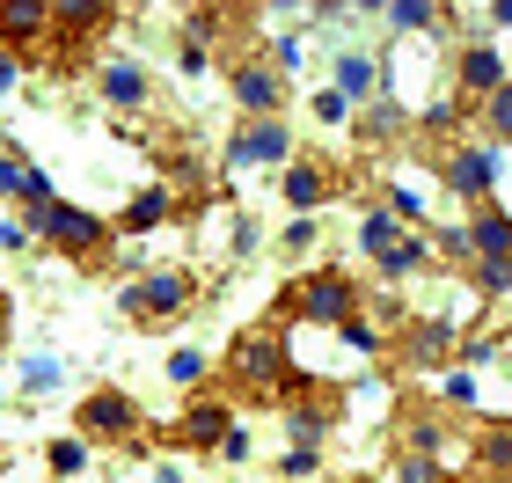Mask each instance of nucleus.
I'll return each instance as SVG.
<instances>
[{"instance_id":"nucleus-1","label":"nucleus","mask_w":512,"mask_h":483,"mask_svg":"<svg viewBox=\"0 0 512 483\" xmlns=\"http://www.w3.org/2000/svg\"><path fill=\"white\" fill-rule=\"evenodd\" d=\"M227 381H235L249 403H293L300 388H308L278 322H256V330H242L235 344H227Z\"/></svg>"},{"instance_id":"nucleus-2","label":"nucleus","mask_w":512,"mask_h":483,"mask_svg":"<svg viewBox=\"0 0 512 483\" xmlns=\"http://www.w3.org/2000/svg\"><path fill=\"white\" fill-rule=\"evenodd\" d=\"M286 322H322V330H344V322H359V286L344 279V271H300V279L278 293V330Z\"/></svg>"},{"instance_id":"nucleus-3","label":"nucleus","mask_w":512,"mask_h":483,"mask_svg":"<svg viewBox=\"0 0 512 483\" xmlns=\"http://www.w3.org/2000/svg\"><path fill=\"white\" fill-rule=\"evenodd\" d=\"M30 235L44 242V249H59V257H74V264H103V249H110V220H96V213H81V205H52L44 220H30Z\"/></svg>"},{"instance_id":"nucleus-4","label":"nucleus","mask_w":512,"mask_h":483,"mask_svg":"<svg viewBox=\"0 0 512 483\" xmlns=\"http://www.w3.org/2000/svg\"><path fill=\"white\" fill-rule=\"evenodd\" d=\"M498 147H483V140H454L447 154H439V183H447V198H469V205H491L498 191Z\"/></svg>"},{"instance_id":"nucleus-5","label":"nucleus","mask_w":512,"mask_h":483,"mask_svg":"<svg viewBox=\"0 0 512 483\" xmlns=\"http://www.w3.org/2000/svg\"><path fill=\"white\" fill-rule=\"evenodd\" d=\"M81 447H139V403L125 388H96L81 403Z\"/></svg>"},{"instance_id":"nucleus-6","label":"nucleus","mask_w":512,"mask_h":483,"mask_svg":"<svg viewBox=\"0 0 512 483\" xmlns=\"http://www.w3.org/2000/svg\"><path fill=\"white\" fill-rule=\"evenodd\" d=\"M125 322H176L183 308H191V271H147V279H132L118 293Z\"/></svg>"},{"instance_id":"nucleus-7","label":"nucleus","mask_w":512,"mask_h":483,"mask_svg":"<svg viewBox=\"0 0 512 483\" xmlns=\"http://www.w3.org/2000/svg\"><path fill=\"white\" fill-rule=\"evenodd\" d=\"M227 161H235V169H278V161H293L286 118H249L235 140H227Z\"/></svg>"},{"instance_id":"nucleus-8","label":"nucleus","mask_w":512,"mask_h":483,"mask_svg":"<svg viewBox=\"0 0 512 483\" xmlns=\"http://www.w3.org/2000/svg\"><path fill=\"white\" fill-rule=\"evenodd\" d=\"M235 103L249 110V118H278V103H286V81H278L264 59H249V66H235Z\"/></svg>"},{"instance_id":"nucleus-9","label":"nucleus","mask_w":512,"mask_h":483,"mask_svg":"<svg viewBox=\"0 0 512 483\" xmlns=\"http://www.w3.org/2000/svg\"><path fill=\"white\" fill-rule=\"evenodd\" d=\"M469 249H476V264H505V271H512V220L498 213V205H476ZM476 264H469V271H476Z\"/></svg>"},{"instance_id":"nucleus-10","label":"nucleus","mask_w":512,"mask_h":483,"mask_svg":"<svg viewBox=\"0 0 512 483\" xmlns=\"http://www.w3.org/2000/svg\"><path fill=\"white\" fill-rule=\"evenodd\" d=\"M454 81H461V96H469V103H483V96H491V88H505L512 74H505V59L491 52V44H469V52L454 59Z\"/></svg>"},{"instance_id":"nucleus-11","label":"nucleus","mask_w":512,"mask_h":483,"mask_svg":"<svg viewBox=\"0 0 512 483\" xmlns=\"http://www.w3.org/2000/svg\"><path fill=\"white\" fill-rule=\"evenodd\" d=\"M227 432H235V410H227V403H205V396L176 418V440H183V447H220Z\"/></svg>"},{"instance_id":"nucleus-12","label":"nucleus","mask_w":512,"mask_h":483,"mask_svg":"<svg viewBox=\"0 0 512 483\" xmlns=\"http://www.w3.org/2000/svg\"><path fill=\"white\" fill-rule=\"evenodd\" d=\"M322 198H330V169H322V161H293V169H286V205L300 220H315Z\"/></svg>"},{"instance_id":"nucleus-13","label":"nucleus","mask_w":512,"mask_h":483,"mask_svg":"<svg viewBox=\"0 0 512 483\" xmlns=\"http://www.w3.org/2000/svg\"><path fill=\"white\" fill-rule=\"evenodd\" d=\"M454 344H461V337H454V322H447V315H417V322H410V359H417V366L454 359Z\"/></svg>"},{"instance_id":"nucleus-14","label":"nucleus","mask_w":512,"mask_h":483,"mask_svg":"<svg viewBox=\"0 0 512 483\" xmlns=\"http://www.w3.org/2000/svg\"><path fill=\"white\" fill-rule=\"evenodd\" d=\"M176 213H183V198H176V191H161V183H154V191H139V198L125 205V220H118V227H125V235H147V227L176 220Z\"/></svg>"},{"instance_id":"nucleus-15","label":"nucleus","mask_w":512,"mask_h":483,"mask_svg":"<svg viewBox=\"0 0 512 483\" xmlns=\"http://www.w3.org/2000/svg\"><path fill=\"white\" fill-rule=\"evenodd\" d=\"M476 469L512 483V418H491V425L476 432Z\"/></svg>"},{"instance_id":"nucleus-16","label":"nucleus","mask_w":512,"mask_h":483,"mask_svg":"<svg viewBox=\"0 0 512 483\" xmlns=\"http://www.w3.org/2000/svg\"><path fill=\"white\" fill-rule=\"evenodd\" d=\"M96 88H103V103L110 110H139V103H147V74H139V66H103V74H96Z\"/></svg>"},{"instance_id":"nucleus-17","label":"nucleus","mask_w":512,"mask_h":483,"mask_svg":"<svg viewBox=\"0 0 512 483\" xmlns=\"http://www.w3.org/2000/svg\"><path fill=\"white\" fill-rule=\"evenodd\" d=\"M395 242H403V220H395L388 205H374V213L359 220V249H366V257H374V271H381V264L395 257Z\"/></svg>"},{"instance_id":"nucleus-18","label":"nucleus","mask_w":512,"mask_h":483,"mask_svg":"<svg viewBox=\"0 0 512 483\" xmlns=\"http://www.w3.org/2000/svg\"><path fill=\"white\" fill-rule=\"evenodd\" d=\"M374 88H381V66H374V59H359V52L337 59V96H344V103H366Z\"/></svg>"},{"instance_id":"nucleus-19","label":"nucleus","mask_w":512,"mask_h":483,"mask_svg":"<svg viewBox=\"0 0 512 483\" xmlns=\"http://www.w3.org/2000/svg\"><path fill=\"white\" fill-rule=\"evenodd\" d=\"M381 15H388V30L410 37V30H432V22H447L454 8H432V0H395V8H381Z\"/></svg>"},{"instance_id":"nucleus-20","label":"nucleus","mask_w":512,"mask_h":483,"mask_svg":"<svg viewBox=\"0 0 512 483\" xmlns=\"http://www.w3.org/2000/svg\"><path fill=\"white\" fill-rule=\"evenodd\" d=\"M425 264H432V242L425 235H403V242H395V257L381 264V279H417Z\"/></svg>"},{"instance_id":"nucleus-21","label":"nucleus","mask_w":512,"mask_h":483,"mask_svg":"<svg viewBox=\"0 0 512 483\" xmlns=\"http://www.w3.org/2000/svg\"><path fill=\"white\" fill-rule=\"evenodd\" d=\"M483 132H491V140H512V81L483 96Z\"/></svg>"},{"instance_id":"nucleus-22","label":"nucleus","mask_w":512,"mask_h":483,"mask_svg":"<svg viewBox=\"0 0 512 483\" xmlns=\"http://www.w3.org/2000/svg\"><path fill=\"white\" fill-rule=\"evenodd\" d=\"M432 249L447 257V271H469V264H476V249H469V227H439V235H432Z\"/></svg>"},{"instance_id":"nucleus-23","label":"nucleus","mask_w":512,"mask_h":483,"mask_svg":"<svg viewBox=\"0 0 512 483\" xmlns=\"http://www.w3.org/2000/svg\"><path fill=\"white\" fill-rule=\"evenodd\" d=\"M52 205H59L52 176H44V169H30V183H22V213H30V220H44V213H52Z\"/></svg>"},{"instance_id":"nucleus-24","label":"nucleus","mask_w":512,"mask_h":483,"mask_svg":"<svg viewBox=\"0 0 512 483\" xmlns=\"http://www.w3.org/2000/svg\"><path fill=\"white\" fill-rule=\"evenodd\" d=\"M22 388H30V396H52V388H59V359H52V352H37L30 366H22Z\"/></svg>"},{"instance_id":"nucleus-25","label":"nucleus","mask_w":512,"mask_h":483,"mask_svg":"<svg viewBox=\"0 0 512 483\" xmlns=\"http://www.w3.org/2000/svg\"><path fill=\"white\" fill-rule=\"evenodd\" d=\"M44 462H52V476H81V469H88V447H81V440H52Z\"/></svg>"},{"instance_id":"nucleus-26","label":"nucleus","mask_w":512,"mask_h":483,"mask_svg":"<svg viewBox=\"0 0 512 483\" xmlns=\"http://www.w3.org/2000/svg\"><path fill=\"white\" fill-rule=\"evenodd\" d=\"M22 183H30V161L15 147H0V198H22Z\"/></svg>"},{"instance_id":"nucleus-27","label":"nucleus","mask_w":512,"mask_h":483,"mask_svg":"<svg viewBox=\"0 0 512 483\" xmlns=\"http://www.w3.org/2000/svg\"><path fill=\"white\" fill-rule=\"evenodd\" d=\"M169 381H176V388H198V381H205V352H191V344H183V352L169 359Z\"/></svg>"},{"instance_id":"nucleus-28","label":"nucleus","mask_w":512,"mask_h":483,"mask_svg":"<svg viewBox=\"0 0 512 483\" xmlns=\"http://www.w3.org/2000/svg\"><path fill=\"white\" fill-rule=\"evenodd\" d=\"M403 440H410V454H439V418H410Z\"/></svg>"},{"instance_id":"nucleus-29","label":"nucleus","mask_w":512,"mask_h":483,"mask_svg":"<svg viewBox=\"0 0 512 483\" xmlns=\"http://www.w3.org/2000/svg\"><path fill=\"white\" fill-rule=\"evenodd\" d=\"M439 476H447V469H439L432 454H410V462L395 469V483H439Z\"/></svg>"},{"instance_id":"nucleus-30","label":"nucleus","mask_w":512,"mask_h":483,"mask_svg":"<svg viewBox=\"0 0 512 483\" xmlns=\"http://www.w3.org/2000/svg\"><path fill=\"white\" fill-rule=\"evenodd\" d=\"M388 213H395V220H425V198H417L410 183H395V191H388Z\"/></svg>"},{"instance_id":"nucleus-31","label":"nucleus","mask_w":512,"mask_h":483,"mask_svg":"<svg viewBox=\"0 0 512 483\" xmlns=\"http://www.w3.org/2000/svg\"><path fill=\"white\" fill-rule=\"evenodd\" d=\"M344 344H352V352H381V330H374V322H344V330H337Z\"/></svg>"},{"instance_id":"nucleus-32","label":"nucleus","mask_w":512,"mask_h":483,"mask_svg":"<svg viewBox=\"0 0 512 483\" xmlns=\"http://www.w3.org/2000/svg\"><path fill=\"white\" fill-rule=\"evenodd\" d=\"M469 279H476V293H505V286H512V271H505V264H476Z\"/></svg>"},{"instance_id":"nucleus-33","label":"nucleus","mask_w":512,"mask_h":483,"mask_svg":"<svg viewBox=\"0 0 512 483\" xmlns=\"http://www.w3.org/2000/svg\"><path fill=\"white\" fill-rule=\"evenodd\" d=\"M315 118H322V125H337V118H352V103H344L337 88H322V96H315Z\"/></svg>"},{"instance_id":"nucleus-34","label":"nucleus","mask_w":512,"mask_h":483,"mask_svg":"<svg viewBox=\"0 0 512 483\" xmlns=\"http://www.w3.org/2000/svg\"><path fill=\"white\" fill-rule=\"evenodd\" d=\"M278 242H286L293 257H308V249H315V220H293V227H286V235H278Z\"/></svg>"},{"instance_id":"nucleus-35","label":"nucleus","mask_w":512,"mask_h":483,"mask_svg":"<svg viewBox=\"0 0 512 483\" xmlns=\"http://www.w3.org/2000/svg\"><path fill=\"white\" fill-rule=\"evenodd\" d=\"M447 403H476V374H461V366H447Z\"/></svg>"},{"instance_id":"nucleus-36","label":"nucleus","mask_w":512,"mask_h":483,"mask_svg":"<svg viewBox=\"0 0 512 483\" xmlns=\"http://www.w3.org/2000/svg\"><path fill=\"white\" fill-rule=\"evenodd\" d=\"M315 469H322L315 447H286V476H315Z\"/></svg>"},{"instance_id":"nucleus-37","label":"nucleus","mask_w":512,"mask_h":483,"mask_svg":"<svg viewBox=\"0 0 512 483\" xmlns=\"http://www.w3.org/2000/svg\"><path fill=\"white\" fill-rule=\"evenodd\" d=\"M15 81H22V59H15V52H0V96H8Z\"/></svg>"},{"instance_id":"nucleus-38","label":"nucleus","mask_w":512,"mask_h":483,"mask_svg":"<svg viewBox=\"0 0 512 483\" xmlns=\"http://www.w3.org/2000/svg\"><path fill=\"white\" fill-rule=\"evenodd\" d=\"M483 22H512V0H491V8H483Z\"/></svg>"},{"instance_id":"nucleus-39","label":"nucleus","mask_w":512,"mask_h":483,"mask_svg":"<svg viewBox=\"0 0 512 483\" xmlns=\"http://www.w3.org/2000/svg\"><path fill=\"white\" fill-rule=\"evenodd\" d=\"M154 483H183V476H176V469H154Z\"/></svg>"},{"instance_id":"nucleus-40","label":"nucleus","mask_w":512,"mask_h":483,"mask_svg":"<svg viewBox=\"0 0 512 483\" xmlns=\"http://www.w3.org/2000/svg\"><path fill=\"white\" fill-rule=\"evenodd\" d=\"M439 483H461V476H439Z\"/></svg>"}]
</instances>
